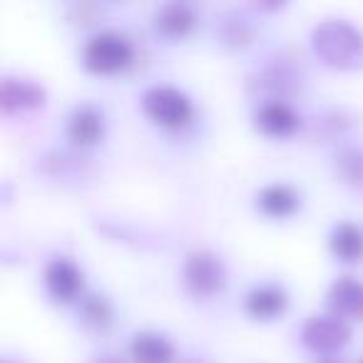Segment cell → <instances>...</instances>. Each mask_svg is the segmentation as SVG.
<instances>
[{
    "instance_id": "cell-1",
    "label": "cell",
    "mask_w": 363,
    "mask_h": 363,
    "mask_svg": "<svg viewBox=\"0 0 363 363\" xmlns=\"http://www.w3.org/2000/svg\"><path fill=\"white\" fill-rule=\"evenodd\" d=\"M313 50L336 67L363 65V33L348 21H323L313 28Z\"/></svg>"
},
{
    "instance_id": "cell-2",
    "label": "cell",
    "mask_w": 363,
    "mask_h": 363,
    "mask_svg": "<svg viewBox=\"0 0 363 363\" xmlns=\"http://www.w3.org/2000/svg\"><path fill=\"white\" fill-rule=\"evenodd\" d=\"M135 57L132 40L120 30H100L87 38L82 48V60L95 72H117Z\"/></svg>"
},
{
    "instance_id": "cell-3",
    "label": "cell",
    "mask_w": 363,
    "mask_h": 363,
    "mask_svg": "<svg viewBox=\"0 0 363 363\" xmlns=\"http://www.w3.org/2000/svg\"><path fill=\"white\" fill-rule=\"evenodd\" d=\"M142 107L147 117L162 127H182L187 125L194 107L187 92L174 85H152L142 95Z\"/></svg>"
},
{
    "instance_id": "cell-4",
    "label": "cell",
    "mask_w": 363,
    "mask_h": 363,
    "mask_svg": "<svg viewBox=\"0 0 363 363\" xmlns=\"http://www.w3.org/2000/svg\"><path fill=\"white\" fill-rule=\"evenodd\" d=\"M182 279H184V286L194 296H214L227 284V269H224V262L214 252L194 249L184 259Z\"/></svg>"
},
{
    "instance_id": "cell-5",
    "label": "cell",
    "mask_w": 363,
    "mask_h": 363,
    "mask_svg": "<svg viewBox=\"0 0 363 363\" xmlns=\"http://www.w3.org/2000/svg\"><path fill=\"white\" fill-rule=\"evenodd\" d=\"M301 338L313 351H336L351 338V326L336 313H316L301 328Z\"/></svg>"
},
{
    "instance_id": "cell-6",
    "label": "cell",
    "mask_w": 363,
    "mask_h": 363,
    "mask_svg": "<svg viewBox=\"0 0 363 363\" xmlns=\"http://www.w3.org/2000/svg\"><path fill=\"white\" fill-rule=\"evenodd\" d=\"M328 313H336L343 321L363 318V284L353 277H338L326 294Z\"/></svg>"
},
{
    "instance_id": "cell-7",
    "label": "cell",
    "mask_w": 363,
    "mask_h": 363,
    "mask_svg": "<svg viewBox=\"0 0 363 363\" xmlns=\"http://www.w3.org/2000/svg\"><path fill=\"white\" fill-rule=\"evenodd\" d=\"M43 279H45V286L57 301H72L77 298V294L82 291V272L72 259L60 257L48 262L45 272H43Z\"/></svg>"
},
{
    "instance_id": "cell-8",
    "label": "cell",
    "mask_w": 363,
    "mask_h": 363,
    "mask_svg": "<svg viewBox=\"0 0 363 363\" xmlns=\"http://www.w3.org/2000/svg\"><path fill=\"white\" fill-rule=\"evenodd\" d=\"M45 102V90L43 85L26 77H6L0 82V107L3 112H23Z\"/></svg>"
},
{
    "instance_id": "cell-9",
    "label": "cell",
    "mask_w": 363,
    "mask_h": 363,
    "mask_svg": "<svg viewBox=\"0 0 363 363\" xmlns=\"http://www.w3.org/2000/svg\"><path fill=\"white\" fill-rule=\"evenodd\" d=\"M102 135H105V115H102V110L85 102V105H77L70 112V117H67V137L75 145H95L97 140H102Z\"/></svg>"
},
{
    "instance_id": "cell-10",
    "label": "cell",
    "mask_w": 363,
    "mask_h": 363,
    "mask_svg": "<svg viewBox=\"0 0 363 363\" xmlns=\"http://www.w3.org/2000/svg\"><path fill=\"white\" fill-rule=\"evenodd\" d=\"M254 122L262 132L272 137H286L291 135L298 127V115L289 102L284 100H269L264 105H259L257 115H254Z\"/></svg>"
},
{
    "instance_id": "cell-11",
    "label": "cell",
    "mask_w": 363,
    "mask_h": 363,
    "mask_svg": "<svg viewBox=\"0 0 363 363\" xmlns=\"http://www.w3.org/2000/svg\"><path fill=\"white\" fill-rule=\"evenodd\" d=\"M289 296L279 284H259L244 298V308L254 318H274L286 308Z\"/></svg>"
},
{
    "instance_id": "cell-12",
    "label": "cell",
    "mask_w": 363,
    "mask_h": 363,
    "mask_svg": "<svg viewBox=\"0 0 363 363\" xmlns=\"http://www.w3.org/2000/svg\"><path fill=\"white\" fill-rule=\"evenodd\" d=\"M194 23H197V16H194L189 3L172 0V3H164V6H160L155 11V28L162 35H169V38L187 35L194 28Z\"/></svg>"
},
{
    "instance_id": "cell-13",
    "label": "cell",
    "mask_w": 363,
    "mask_h": 363,
    "mask_svg": "<svg viewBox=\"0 0 363 363\" xmlns=\"http://www.w3.org/2000/svg\"><path fill=\"white\" fill-rule=\"evenodd\" d=\"M257 204L264 214H269V217H286V214H291L298 209V204H301V194H298L291 184L272 182V184H267V187L259 189Z\"/></svg>"
},
{
    "instance_id": "cell-14",
    "label": "cell",
    "mask_w": 363,
    "mask_h": 363,
    "mask_svg": "<svg viewBox=\"0 0 363 363\" xmlns=\"http://www.w3.org/2000/svg\"><path fill=\"white\" fill-rule=\"evenodd\" d=\"M130 356L135 363H169L174 358V346L162 333L140 331L130 341Z\"/></svg>"
},
{
    "instance_id": "cell-15",
    "label": "cell",
    "mask_w": 363,
    "mask_h": 363,
    "mask_svg": "<svg viewBox=\"0 0 363 363\" xmlns=\"http://www.w3.org/2000/svg\"><path fill=\"white\" fill-rule=\"evenodd\" d=\"M328 247L341 262H358L363 257V229L353 222H338L331 229Z\"/></svg>"
},
{
    "instance_id": "cell-16",
    "label": "cell",
    "mask_w": 363,
    "mask_h": 363,
    "mask_svg": "<svg viewBox=\"0 0 363 363\" xmlns=\"http://www.w3.org/2000/svg\"><path fill=\"white\" fill-rule=\"evenodd\" d=\"M336 172L346 184L363 187V150H358V147H343L336 155Z\"/></svg>"
},
{
    "instance_id": "cell-17",
    "label": "cell",
    "mask_w": 363,
    "mask_h": 363,
    "mask_svg": "<svg viewBox=\"0 0 363 363\" xmlns=\"http://www.w3.org/2000/svg\"><path fill=\"white\" fill-rule=\"evenodd\" d=\"M80 316L87 326L92 328H107L112 323V303L107 301L102 294H90L82 298L80 303Z\"/></svg>"
},
{
    "instance_id": "cell-18",
    "label": "cell",
    "mask_w": 363,
    "mask_h": 363,
    "mask_svg": "<svg viewBox=\"0 0 363 363\" xmlns=\"http://www.w3.org/2000/svg\"><path fill=\"white\" fill-rule=\"evenodd\" d=\"M318 363H338V361H336V358H321Z\"/></svg>"
},
{
    "instance_id": "cell-19",
    "label": "cell",
    "mask_w": 363,
    "mask_h": 363,
    "mask_svg": "<svg viewBox=\"0 0 363 363\" xmlns=\"http://www.w3.org/2000/svg\"><path fill=\"white\" fill-rule=\"evenodd\" d=\"M100 363H120V361H115V358H105V361H100Z\"/></svg>"
},
{
    "instance_id": "cell-20",
    "label": "cell",
    "mask_w": 363,
    "mask_h": 363,
    "mask_svg": "<svg viewBox=\"0 0 363 363\" xmlns=\"http://www.w3.org/2000/svg\"><path fill=\"white\" fill-rule=\"evenodd\" d=\"M358 363H363V358H361V361H358Z\"/></svg>"
}]
</instances>
